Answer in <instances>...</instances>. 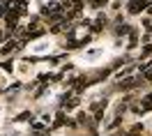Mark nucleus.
<instances>
[{
	"label": "nucleus",
	"instance_id": "f257e3e1",
	"mask_svg": "<svg viewBox=\"0 0 152 136\" xmlns=\"http://www.w3.org/2000/svg\"><path fill=\"white\" fill-rule=\"evenodd\" d=\"M145 7H148V0H132L127 10H129V14H138V12L145 10Z\"/></svg>",
	"mask_w": 152,
	"mask_h": 136
},
{
	"label": "nucleus",
	"instance_id": "f03ea898",
	"mask_svg": "<svg viewBox=\"0 0 152 136\" xmlns=\"http://www.w3.org/2000/svg\"><path fill=\"white\" fill-rule=\"evenodd\" d=\"M16 21H19V14L16 12H10V16H7V23H10V28L16 26Z\"/></svg>",
	"mask_w": 152,
	"mask_h": 136
},
{
	"label": "nucleus",
	"instance_id": "7ed1b4c3",
	"mask_svg": "<svg viewBox=\"0 0 152 136\" xmlns=\"http://www.w3.org/2000/svg\"><path fill=\"white\" fill-rule=\"evenodd\" d=\"M143 108H145V111H150V108H152V95H148V97L143 99Z\"/></svg>",
	"mask_w": 152,
	"mask_h": 136
}]
</instances>
